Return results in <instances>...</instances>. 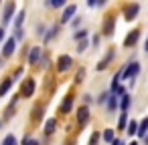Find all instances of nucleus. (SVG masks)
Instances as JSON below:
<instances>
[{
	"label": "nucleus",
	"mask_w": 148,
	"mask_h": 145,
	"mask_svg": "<svg viewBox=\"0 0 148 145\" xmlns=\"http://www.w3.org/2000/svg\"><path fill=\"white\" fill-rule=\"evenodd\" d=\"M14 49H16V38L14 36H10L6 42H4V49H2V55L4 57H10L12 53H14Z\"/></svg>",
	"instance_id": "0eeeda50"
},
{
	"label": "nucleus",
	"mask_w": 148,
	"mask_h": 145,
	"mask_svg": "<svg viewBox=\"0 0 148 145\" xmlns=\"http://www.w3.org/2000/svg\"><path fill=\"white\" fill-rule=\"evenodd\" d=\"M35 93V81L33 79H25L23 87H21V97H33Z\"/></svg>",
	"instance_id": "f257e3e1"
},
{
	"label": "nucleus",
	"mask_w": 148,
	"mask_h": 145,
	"mask_svg": "<svg viewBox=\"0 0 148 145\" xmlns=\"http://www.w3.org/2000/svg\"><path fill=\"white\" fill-rule=\"evenodd\" d=\"M128 135H134V133H138V123L136 121H130V125H128Z\"/></svg>",
	"instance_id": "412c9836"
},
{
	"label": "nucleus",
	"mask_w": 148,
	"mask_h": 145,
	"mask_svg": "<svg viewBox=\"0 0 148 145\" xmlns=\"http://www.w3.org/2000/svg\"><path fill=\"white\" fill-rule=\"evenodd\" d=\"M138 12H140V4H128L124 8V18L126 20H134L138 16Z\"/></svg>",
	"instance_id": "7ed1b4c3"
},
{
	"label": "nucleus",
	"mask_w": 148,
	"mask_h": 145,
	"mask_svg": "<svg viewBox=\"0 0 148 145\" xmlns=\"http://www.w3.org/2000/svg\"><path fill=\"white\" fill-rule=\"evenodd\" d=\"M39 59H41V47H33V49L29 51V63L35 65Z\"/></svg>",
	"instance_id": "9b49d317"
},
{
	"label": "nucleus",
	"mask_w": 148,
	"mask_h": 145,
	"mask_svg": "<svg viewBox=\"0 0 148 145\" xmlns=\"http://www.w3.org/2000/svg\"><path fill=\"white\" fill-rule=\"evenodd\" d=\"M75 10H77V4H67V6L63 8V16H61V22H63V24H65V22H71V18H73Z\"/></svg>",
	"instance_id": "39448f33"
},
{
	"label": "nucleus",
	"mask_w": 148,
	"mask_h": 145,
	"mask_svg": "<svg viewBox=\"0 0 148 145\" xmlns=\"http://www.w3.org/2000/svg\"><path fill=\"white\" fill-rule=\"evenodd\" d=\"M71 65H73V61H71V57H69V55H63V57H59V61H57V69H59L61 73L69 71V69H71Z\"/></svg>",
	"instance_id": "423d86ee"
},
{
	"label": "nucleus",
	"mask_w": 148,
	"mask_h": 145,
	"mask_svg": "<svg viewBox=\"0 0 148 145\" xmlns=\"http://www.w3.org/2000/svg\"><path fill=\"white\" fill-rule=\"evenodd\" d=\"M118 99H120V97H116V95H114V93H112V95H110V99H108V109H110V113H112V111H116V109H118Z\"/></svg>",
	"instance_id": "f3484780"
},
{
	"label": "nucleus",
	"mask_w": 148,
	"mask_h": 145,
	"mask_svg": "<svg viewBox=\"0 0 148 145\" xmlns=\"http://www.w3.org/2000/svg\"><path fill=\"white\" fill-rule=\"evenodd\" d=\"M2 145H18V139H16L12 133H8V135L2 139Z\"/></svg>",
	"instance_id": "6ab92c4d"
},
{
	"label": "nucleus",
	"mask_w": 148,
	"mask_h": 145,
	"mask_svg": "<svg viewBox=\"0 0 148 145\" xmlns=\"http://www.w3.org/2000/svg\"><path fill=\"white\" fill-rule=\"evenodd\" d=\"M12 83H14L12 79H4V81H2V85H0V97H4V95H6V93L10 91Z\"/></svg>",
	"instance_id": "dca6fc26"
},
{
	"label": "nucleus",
	"mask_w": 148,
	"mask_h": 145,
	"mask_svg": "<svg viewBox=\"0 0 148 145\" xmlns=\"http://www.w3.org/2000/svg\"><path fill=\"white\" fill-rule=\"evenodd\" d=\"M0 40H4V28L0 26Z\"/></svg>",
	"instance_id": "c9c22d12"
},
{
	"label": "nucleus",
	"mask_w": 148,
	"mask_h": 145,
	"mask_svg": "<svg viewBox=\"0 0 148 145\" xmlns=\"http://www.w3.org/2000/svg\"><path fill=\"white\" fill-rule=\"evenodd\" d=\"M138 38H140V30L136 28V30H132V32L124 38V47H134V45L138 42Z\"/></svg>",
	"instance_id": "6e6552de"
},
{
	"label": "nucleus",
	"mask_w": 148,
	"mask_h": 145,
	"mask_svg": "<svg viewBox=\"0 0 148 145\" xmlns=\"http://www.w3.org/2000/svg\"><path fill=\"white\" fill-rule=\"evenodd\" d=\"M23 22H25V12H23V10H21V12H18V14H16V18H14V28H16V30H18V28H21V24H23Z\"/></svg>",
	"instance_id": "aec40b11"
},
{
	"label": "nucleus",
	"mask_w": 148,
	"mask_h": 145,
	"mask_svg": "<svg viewBox=\"0 0 148 145\" xmlns=\"http://www.w3.org/2000/svg\"><path fill=\"white\" fill-rule=\"evenodd\" d=\"M29 145H39V143H37V141H33V139H31V143H29Z\"/></svg>",
	"instance_id": "e433bc0d"
},
{
	"label": "nucleus",
	"mask_w": 148,
	"mask_h": 145,
	"mask_svg": "<svg viewBox=\"0 0 148 145\" xmlns=\"http://www.w3.org/2000/svg\"><path fill=\"white\" fill-rule=\"evenodd\" d=\"M83 101L85 103H91V95H83Z\"/></svg>",
	"instance_id": "72a5a7b5"
},
{
	"label": "nucleus",
	"mask_w": 148,
	"mask_h": 145,
	"mask_svg": "<svg viewBox=\"0 0 148 145\" xmlns=\"http://www.w3.org/2000/svg\"><path fill=\"white\" fill-rule=\"evenodd\" d=\"M35 119H37V121H41V119H43V107H41V105L35 109Z\"/></svg>",
	"instance_id": "bb28decb"
},
{
	"label": "nucleus",
	"mask_w": 148,
	"mask_h": 145,
	"mask_svg": "<svg viewBox=\"0 0 148 145\" xmlns=\"http://www.w3.org/2000/svg\"><path fill=\"white\" fill-rule=\"evenodd\" d=\"M87 121H89V109L87 107H79V111H77V123L85 125Z\"/></svg>",
	"instance_id": "1a4fd4ad"
},
{
	"label": "nucleus",
	"mask_w": 148,
	"mask_h": 145,
	"mask_svg": "<svg viewBox=\"0 0 148 145\" xmlns=\"http://www.w3.org/2000/svg\"><path fill=\"white\" fill-rule=\"evenodd\" d=\"M49 6H53V8H61V6H65V0H51V2H47Z\"/></svg>",
	"instance_id": "4be33fe9"
},
{
	"label": "nucleus",
	"mask_w": 148,
	"mask_h": 145,
	"mask_svg": "<svg viewBox=\"0 0 148 145\" xmlns=\"http://www.w3.org/2000/svg\"><path fill=\"white\" fill-rule=\"evenodd\" d=\"M112 145H124V141H120V139H114V141H112Z\"/></svg>",
	"instance_id": "f704fd0d"
},
{
	"label": "nucleus",
	"mask_w": 148,
	"mask_h": 145,
	"mask_svg": "<svg viewBox=\"0 0 148 145\" xmlns=\"http://www.w3.org/2000/svg\"><path fill=\"white\" fill-rule=\"evenodd\" d=\"M57 32H59V26H53V28H51V32H49V34H47V36H45V40H47V42H49V40H51V38H53V36H57Z\"/></svg>",
	"instance_id": "393cba45"
},
{
	"label": "nucleus",
	"mask_w": 148,
	"mask_h": 145,
	"mask_svg": "<svg viewBox=\"0 0 148 145\" xmlns=\"http://www.w3.org/2000/svg\"><path fill=\"white\" fill-rule=\"evenodd\" d=\"M85 49H87V40H81V42H79V47H77V51H79V53H83Z\"/></svg>",
	"instance_id": "7c9ffc66"
},
{
	"label": "nucleus",
	"mask_w": 148,
	"mask_h": 145,
	"mask_svg": "<svg viewBox=\"0 0 148 145\" xmlns=\"http://www.w3.org/2000/svg\"><path fill=\"white\" fill-rule=\"evenodd\" d=\"M55 127H57V119H47L45 121V135H51V133H55Z\"/></svg>",
	"instance_id": "4468645a"
},
{
	"label": "nucleus",
	"mask_w": 148,
	"mask_h": 145,
	"mask_svg": "<svg viewBox=\"0 0 148 145\" xmlns=\"http://www.w3.org/2000/svg\"><path fill=\"white\" fill-rule=\"evenodd\" d=\"M23 36H25V30H23V28H18V30H16V34H14V38H16V40H21Z\"/></svg>",
	"instance_id": "473e14b6"
},
{
	"label": "nucleus",
	"mask_w": 148,
	"mask_h": 145,
	"mask_svg": "<svg viewBox=\"0 0 148 145\" xmlns=\"http://www.w3.org/2000/svg\"><path fill=\"white\" fill-rule=\"evenodd\" d=\"M103 139H106L108 143H112V141H114V131H112V129H106V131H103Z\"/></svg>",
	"instance_id": "b1692460"
},
{
	"label": "nucleus",
	"mask_w": 148,
	"mask_h": 145,
	"mask_svg": "<svg viewBox=\"0 0 148 145\" xmlns=\"http://www.w3.org/2000/svg\"><path fill=\"white\" fill-rule=\"evenodd\" d=\"M110 95H112V93H101V95L97 97V103H106V101L110 99Z\"/></svg>",
	"instance_id": "cd10ccee"
},
{
	"label": "nucleus",
	"mask_w": 148,
	"mask_h": 145,
	"mask_svg": "<svg viewBox=\"0 0 148 145\" xmlns=\"http://www.w3.org/2000/svg\"><path fill=\"white\" fill-rule=\"evenodd\" d=\"M79 24H81V18H79V16H77V18H73V20H71V26H73V28H77V26H79Z\"/></svg>",
	"instance_id": "2f4dec72"
},
{
	"label": "nucleus",
	"mask_w": 148,
	"mask_h": 145,
	"mask_svg": "<svg viewBox=\"0 0 148 145\" xmlns=\"http://www.w3.org/2000/svg\"><path fill=\"white\" fill-rule=\"evenodd\" d=\"M97 141H99V133L95 131V133L91 135V139H89V145H97Z\"/></svg>",
	"instance_id": "c85d7f7f"
},
{
	"label": "nucleus",
	"mask_w": 148,
	"mask_h": 145,
	"mask_svg": "<svg viewBox=\"0 0 148 145\" xmlns=\"http://www.w3.org/2000/svg\"><path fill=\"white\" fill-rule=\"evenodd\" d=\"M83 77H85V71L81 69V71H79V73L75 75V83H81V81H83Z\"/></svg>",
	"instance_id": "c756f323"
},
{
	"label": "nucleus",
	"mask_w": 148,
	"mask_h": 145,
	"mask_svg": "<svg viewBox=\"0 0 148 145\" xmlns=\"http://www.w3.org/2000/svg\"><path fill=\"white\" fill-rule=\"evenodd\" d=\"M122 101H120V109H122V113H128V109H130V103H132V99H130V95L126 93L124 97H120Z\"/></svg>",
	"instance_id": "2eb2a0df"
},
{
	"label": "nucleus",
	"mask_w": 148,
	"mask_h": 145,
	"mask_svg": "<svg viewBox=\"0 0 148 145\" xmlns=\"http://www.w3.org/2000/svg\"><path fill=\"white\" fill-rule=\"evenodd\" d=\"M146 133H148V117H146V119L138 125V135H140V137H144Z\"/></svg>",
	"instance_id": "a211bd4d"
},
{
	"label": "nucleus",
	"mask_w": 148,
	"mask_h": 145,
	"mask_svg": "<svg viewBox=\"0 0 148 145\" xmlns=\"http://www.w3.org/2000/svg\"><path fill=\"white\" fill-rule=\"evenodd\" d=\"M126 119H128V113H122V115H120V121H118V127H120V129L126 127Z\"/></svg>",
	"instance_id": "a878e982"
},
{
	"label": "nucleus",
	"mask_w": 148,
	"mask_h": 145,
	"mask_svg": "<svg viewBox=\"0 0 148 145\" xmlns=\"http://www.w3.org/2000/svg\"><path fill=\"white\" fill-rule=\"evenodd\" d=\"M71 107H73V95H67V97L63 99V103H61V111H63V113H69Z\"/></svg>",
	"instance_id": "ddd939ff"
},
{
	"label": "nucleus",
	"mask_w": 148,
	"mask_h": 145,
	"mask_svg": "<svg viewBox=\"0 0 148 145\" xmlns=\"http://www.w3.org/2000/svg\"><path fill=\"white\" fill-rule=\"evenodd\" d=\"M138 71H140V65L134 61V63H130V65H126L124 67V79L128 81V79H134L136 75H138Z\"/></svg>",
	"instance_id": "f03ea898"
},
{
	"label": "nucleus",
	"mask_w": 148,
	"mask_h": 145,
	"mask_svg": "<svg viewBox=\"0 0 148 145\" xmlns=\"http://www.w3.org/2000/svg\"><path fill=\"white\" fill-rule=\"evenodd\" d=\"M114 26H116L114 16H108V18H106V22H103V34H106V36H110V34L114 32Z\"/></svg>",
	"instance_id": "9d476101"
},
{
	"label": "nucleus",
	"mask_w": 148,
	"mask_h": 145,
	"mask_svg": "<svg viewBox=\"0 0 148 145\" xmlns=\"http://www.w3.org/2000/svg\"><path fill=\"white\" fill-rule=\"evenodd\" d=\"M146 145H148V135H146Z\"/></svg>",
	"instance_id": "ea45409f"
},
{
	"label": "nucleus",
	"mask_w": 148,
	"mask_h": 145,
	"mask_svg": "<svg viewBox=\"0 0 148 145\" xmlns=\"http://www.w3.org/2000/svg\"><path fill=\"white\" fill-rule=\"evenodd\" d=\"M144 49H146V51H148V38H146V45H144Z\"/></svg>",
	"instance_id": "4c0bfd02"
},
{
	"label": "nucleus",
	"mask_w": 148,
	"mask_h": 145,
	"mask_svg": "<svg viewBox=\"0 0 148 145\" xmlns=\"http://www.w3.org/2000/svg\"><path fill=\"white\" fill-rule=\"evenodd\" d=\"M112 59H114V51H108V55H106V57H103V59L99 61V65H97V71H106Z\"/></svg>",
	"instance_id": "f8f14e48"
},
{
	"label": "nucleus",
	"mask_w": 148,
	"mask_h": 145,
	"mask_svg": "<svg viewBox=\"0 0 148 145\" xmlns=\"http://www.w3.org/2000/svg\"><path fill=\"white\" fill-rule=\"evenodd\" d=\"M85 36H87V30H77V32L73 34L75 40H85Z\"/></svg>",
	"instance_id": "5701e85b"
},
{
	"label": "nucleus",
	"mask_w": 148,
	"mask_h": 145,
	"mask_svg": "<svg viewBox=\"0 0 148 145\" xmlns=\"http://www.w3.org/2000/svg\"><path fill=\"white\" fill-rule=\"evenodd\" d=\"M14 10H16V4H14V2H8V4L4 6V12H2V24H8V22H10Z\"/></svg>",
	"instance_id": "20e7f679"
},
{
	"label": "nucleus",
	"mask_w": 148,
	"mask_h": 145,
	"mask_svg": "<svg viewBox=\"0 0 148 145\" xmlns=\"http://www.w3.org/2000/svg\"><path fill=\"white\" fill-rule=\"evenodd\" d=\"M128 145H138V143H136V141H132V143H128Z\"/></svg>",
	"instance_id": "58836bf2"
}]
</instances>
